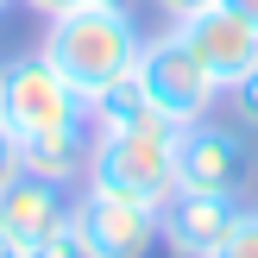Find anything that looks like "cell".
<instances>
[{
  "label": "cell",
  "mask_w": 258,
  "mask_h": 258,
  "mask_svg": "<svg viewBox=\"0 0 258 258\" xmlns=\"http://www.w3.org/2000/svg\"><path fill=\"white\" fill-rule=\"evenodd\" d=\"M38 50L57 63V76L82 101H95L101 88H113L120 76L139 70L145 32L126 13V0H88V7H70L57 19H44V44Z\"/></svg>",
  "instance_id": "cell-1"
},
{
  "label": "cell",
  "mask_w": 258,
  "mask_h": 258,
  "mask_svg": "<svg viewBox=\"0 0 258 258\" xmlns=\"http://www.w3.org/2000/svg\"><path fill=\"white\" fill-rule=\"evenodd\" d=\"M176 133L183 126L170 120H145V126H120V133H95L88 145V176L82 189H107V196H126L139 208H170L176 183Z\"/></svg>",
  "instance_id": "cell-2"
},
{
  "label": "cell",
  "mask_w": 258,
  "mask_h": 258,
  "mask_svg": "<svg viewBox=\"0 0 258 258\" xmlns=\"http://www.w3.org/2000/svg\"><path fill=\"white\" fill-rule=\"evenodd\" d=\"M0 120H7L13 145H38L57 133H82L88 126V101L57 76V63L44 50L0 63Z\"/></svg>",
  "instance_id": "cell-3"
},
{
  "label": "cell",
  "mask_w": 258,
  "mask_h": 258,
  "mask_svg": "<svg viewBox=\"0 0 258 258\" xmlns=\"http://www.w3.org/2000/svg\"><path fill=\"white\" fill-rule=\"evenodd\" d=\"M139 88H145V101H151L170 126L208 120L214 101L227 95V88L208 76V63L183 44L176 25H170V32H158V38H145V50H139Z\"/></svg>",
  "instance_id": "cell-4"
},
{
  "label": "cell",
  "mask_w": 258,
  "mask_h": 258,
  "mask_svg": "<svg viewBox=\"0 0 258 258\" xmlns=\"http://www.w3.org/2000/svg\"><path fill=\"white\" fill-rule=\"evenodd\" d=\"M70 214H76V227H82L95 258H151L164 246L158 208H139L126 196H107V189H82L70 202Z\"/></svg>",
  "instance_id": "cell-5"
},
{
  "label": "cell",
  "mask_w": 258,
  "mask_h": 258,
  "mask_svg": "<svg viewBox=\"0 0 258 258\" xmlns=\"http://www.w3.org/2000/svg\"><path fill=\"white\" fill-rule=\"evenodd\" d=\"M239 214H246L239 189H176L170 208L158 214V227L176 258H214L227 246V233L239 227Z\"/></svg>",
  "instance_id": "cell-6"
},
{
  "label": "cell",
  "mask_w": 258,
  "mask_h": 258,
  "mask_svg": "<svg viewBox=\"0 0 258 258\" xmlns=\"http://www.w3.org/2000/svg\"><path fill=\"white\" fill-rule=\"evenodd\" d=\"M176 32H183V44L196 50L202 63H208V76H214L221 88H233L239 76L258 70V25L239 19L227 0H214V7H202V13H189V19H176Z\"/></svg>",
  "instance_id": "cell-7"
},
{
  "label": "cell",
  "mask_w": 258,
  "mask_h": 258,
  "mask_svg": "<svg viewBox=\"0 0 258 258\" xmlns=\"http://www.w3.org/2000/svg\"><path fill=\"white\" fill-rule=\"evenodd\" d=\"M176 183L183 189H239L246 183V139L239 126L196 120L176 133Z\"/></svg>",
  "instance_id": "cell-8"
},
{
  "label": "cell",
  "mask_w": 258,
  "mask_h": 258,
  "mask_svg": "<svg viewBox=\"0 0 258 258\" xmlns=\"http://www.w3.org/2000/svg\"><path fill=\"white\" fill-rule=\"evenodd\" d=\"M70 202H76V196H70L63 183H50V176L25 170V164H13V170L0 176V227H7L25 252H32L38 239H44L50 227L70 214Z\"/></svg>",
  "instance_id": "cell-9"
},
{
  "label": "cell",
  "mask_w": 258,
  "mask_h": 258,
  "mask_svg": "<svg viewBox=\"0 0 258 258\" xmlns=\"http://www.w3.org/2000/svg\"><path fill=\"white\" fill-rule=\"evenodd\" d=\"M88 145H95V126H82V133H57V139H38V145H19V164L70 189V183L88 176Z\"/></svg>",
  "instance_id": "cell-10"
},
{
  "label": "cell",
  "mask_w": 258,
  "mask_h": 258,
  "mask_svg": "<svg viewBox=\"0 0 258 258\" xmlns=\"http://www.w3.org/2000/svg\"><path fill=\"white\" fill-rule=\"evenodd\" d=\"M145 120H164V113L145 101L139 70H133V76H120L113 88H101V95L88 101V126H95V133H120V126H145Z\"/></svg>",
  "instance_id": "cell-11"
},
{
  "label": "cell",
  "mask_w": 258,
  "mask_h": 258,
  "mask_svg": "<svg viewBox=\"0 0 258 258\" xmlns=\"http://www.w3.org/2000/svg\"><path fill=\"white\" fill-rule=\"evenodd\" d=\"M32 258H95V252H88V239H82V227H76V214H63V221L32 246Z\"/></svg>",
  "instance_id": "cell-12"
},
{
  "label": "cell",
  "mask_w": 258,
  "mask_h": 258,
  "mask_svg": "<svg viewBox=\"0 0 258 258\" xmlns=\"http://www.w3.org/2000/svg\"><path fill=\"white\" fill-rule=\"evenodd\" d=\"M214 258H258V208H246V214H239V227L227 233V246L214 252Z\"/></svg>",
  "instance_id": "cell-13"
},
{
  "label": "cell",
  "mask_w": 258,
  "mask_h": 258,
  "mask_svg": "<svg viewBox=\"0 0 258 258\" xmlns=\"http://www.w3.org/2000/svg\"><path fill=\"white\" fill-rule=\"evenodd\" d=\"M227 101H233L239 126H252V133H258V70H252V76H239V82L227 88Z\"/></svg>",
  "instance_id": "cell-14"
},
{
  "label": "cell",
  "mask_w": 258,
  "mask_h": 258,
  "mask_svg": "<svg viewBox=\"0 0 258 258\" xmlns=\"http://www.w3.org/2000/svg\"><path fill=\"white\" fill-rule=\"evenodd\" d=\"M202 7H214V0H158V13H170V25L189 19V13H202Z\"/></svg>",
  "instance_id": "cell-15"
},
{
  "label": "cell",
  "mask_w": 258,
  "mask_h": 258,
  "mask_svg": "<svg viewBox=\"0 0 258 258\" xmlns=\"http://www.w3.org/2000/svg\"><path fill=\"white\" fill-rule=\"evenodd\" d=\"M32 13H44V19H57V13H70V7H88V0H25Z\"/></svg>",
  "instance_id": "cell-16"
},
{
  "label": "cell",
  "mask_w": 258,
  "mask_h": 258,
  "mask_svg": "<svg viewBox=\"0 0 258 258\" xmlns=\"http://www.w3.org/2000/svg\"><path fill=\"white\" fill-rule=\"evenodd\" d=\"M19 164V145H13V133H7V120H0V176Z\"/></svg>",
  "instance_id": "cell-17"
},
{
  "label": "cell",
  "mask_w": 258,
  "mask_h": 258,
  "mask_svg": "<svg viewBox=\"0 0 258 258\" xmlns=\"http://www.w3.org/2000/svg\"><path fill=\"white\" fill-rule=\"evenodd\" d=\"M0 258H32V252H25V246H19V239H13V233H7V227H0Z\"/></svg>",
  "instance_id": "cell-18"
},
{
  "label": "cell",
  "mask_w": 258,
  "mask_h": 258,
  "mask_svg": "<svg viewBox=\"0 0 258 258\" xmlns=\"http://www.w3.org/2000/svg\"><path fill=\"white\" fill-rule=\"evenodd\" d=\"M227 7H233L239 19H252V25H258V0H227Z\"/></svg>",
  "instance_id": "cell-19"
},
{
  "label": "cell",
  "mask_w": 258,
  "mask_h": 258,
  "mask_svg": "<svg viewBox=\"0 0 258 258\" xmlns=\"http://www.w3.org/2000/svg\"><path fill=\"white\" fill-rule=\"evenodd\" d=\"M7 7H13V0H0V13H7Z\"/></svg>",
  "instance_id": "cell-20"
}]
</instances>
